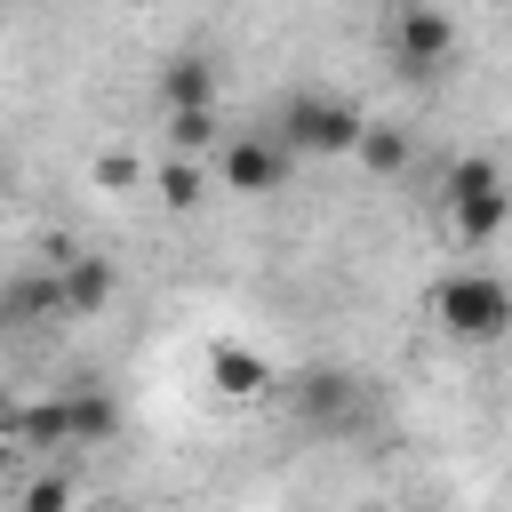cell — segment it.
I'll use <instances>...</instances> for the list:
<instances>
[{
  "instance_id": "16",
  "label": "cell",
  "mask_w": 512,
  "mask_h": 512,
  "mask_svg": "<svg viewBox=\"0 0 512 512\" xmlns=\"http://www.w3.org/2000/svg\"><path fill=\"white\" fill-rule=\"evenodd\" d=\"M24 512H72V480H64V472H40V480L24 488Z\"/></svg>"
},
{
  "instance_id": "3",
  "label": "cell",
  "mask_w": 512,
  "mask_h": 512,
  "mask_svg": "<svg viewBox=\"0 0 512 512\" xmlns=\"http://www.w3.org/2000/svg\"><path fill=\"white\" fill-rule=\"evenodd\" d=\"M272 136H280L296 160H344V152H360L368 112H360L352 96H288L280 120H272Z\"/></svg>"
},
{
  "instance_id": "8",
  "label": "cell",
  "mask_w": 512,
  "mask_h": 512,
  "mask_svg": "<svg viewBox=\"0 0 512 512\" xmlns=\"http://www.w3.org/2000/svg\"><path fill=\"white\" fill-rule=\"evenodd\" d=\"M296 416H304L312 432H344V424L360 416V384H352L344 368H312V376H296Z\"/></svg>"
},
{
  "instance_id": "2",
  "label": "cell",
  "mask_w": 512,
  "mask_h": 512,
  "mask_svg": "<svg viewBox=\"0 0 512 512\" xmlns=\"http://www.w3.org/2000/svg\"><path fill=\"white\" fill-rule=\"evenodd\" d=\"M432 320H440L456 344H496V336H512V280H496V272H480V264H456V272H440V288H432Z\"/></svg>"
},
{
  "instance_id": "11",
  "label": "cell",
  "mask_w": 512,
  "mask_h": 512,
  "mask_svg": "<svg viewBox=\"0 0 512 512\" xmlns=\"http://www.w3.org/2000/svg\"><path fill=\"white\" fill-rule=\"evenodd\" d=\"M152 192H160V208H168V216H184V208H200V200H208V168H200L192 152H168V160L152 168Z\"/></svg>"
},
{
  "instance_id": "5",
  "label": "cell",
  "mask_w": 512,
  "mask_h": 512,
  "mask_svg": "<svg viewBox=\"0 0 512 512\" xmlns=\"http://www.w3.org/2000/svg\"><path fill=\"white\" fill-rule=\"evenodd\" d=\"M288 168H296V152L272 136V128H248V136H224L216 144V176L232 184V192H288Z\"/></svg>"
},
{
  "instance_id": "15",
  "label": "cell",
  "mask_w": 512,
  "mask_h": 512,
  "mask_svg": "<svg viewBox=\"0 0 512 512\" xmlns=\"http://www.w3.org/2000/svg\"><path fill=\"white\" fill-rule=\"evenodd\" d=\"M96 184H104V192H136V184H144V160H136V152H104V160H96Z\"/></svg>"
},
{
  "instance_id": "12",
  "label": "cell",
  "mask_w": 512,
  "mask_h": 512,
  "mask_svg": "<svg viewBox=\"0 0 512 512\" xmlns=\"http://www.w3.org/2000/svg\"><path fill=\"white\" fill-rule=\"evenodd\" d=\"M40 312H56V320H64V288H56V272H24V280H8V320H16V328H32Z\"/></svg>"
},
{
  "instance_id": "17",
  "label": "cell",
  "mask_w": 512,
  "mask_h": 512,
  "mask_svg": "<svg viewBox=\"0 0 512 512\" xmlns=\"http://www.w3.org/2000/svg\"><path fill=\"white\" fill-rule=\"evenodd\" d=\"M152 512H176V504H152Z\"/></svg>"
},
{
  "instance_id": "13",
  "label": "cell",
  "mask_w": 512,
  "mask_h": 512,
  "mask_svg": "<svg viewBox=\"0 0 512 512\" xmlns=\"http://www.w3.org/2000/svg\"><path fill=\"white\" fill-rule=\"evenodd\" d=\"M368 176H400L408 168V136L400 128H384V120H368V136H360V152H352Z\"/></svg>"
},
{
  "instance_id": "4",
  "label": "cell",
  "mask_w": 512,
  "mask_h": 512,
  "mask_svg": "<svg viewBox=\"0 0 512 512\" xmlns=\"http://www.w3.org/2000/svg\"><path fill=\"white\" fill-rule=\"evenodd\" d=\"M384 56H392L400 80H440L448 56H456L448 8H432V0H392V16H384Z\"/></svg>"
},
{
  "instance_id": "9",
  "label": "cell",
  "mask_w": 512,
  "mask_h": 512,
  "mask_svg": "<svg viewBox=\"0 0 512 512\" xmlns=\"http://www.w3.org/2000/svg\"><path fill=\"white\" fill-rule=\"evenodd\" d=\"M448 208V232L464 240V248H488L496 232H512V176L504 184H480V192H456V200H440Z\"/></svg>"
},
{
  "instance_id": "10",
  "label": "cell",
  "mask_w": 512,
  "mask_h": 512,
  "mask_svg": "<svg viewBox=\"0 0 512 512\" xmlns=\"http://www.w3.org/2000/svg\"><path fill=\"white\" fill-rule=\"evenodd\" d=\"M160 104H168V112H216V64H208V56H168Z\"/></svg>"
},
{
  "instance_id": "7",
  "label": "cell",
  "mask_w": 512,
  "mask_h": 512,
  "mask_svg": "<svg viewBox=\"0 0 512 512\" xmlns=\"http://www.w3.org/2000/svg\"><path fill=\"white\" fill-rule=\"evenodd\" d=\"M56 288H64V320H96V312L120 296V272H112L104 256H88V248H64Z\"/></svg>"
},
{
  "instance_id": "1",
  "label": "cell",
  "mask_w": 512,
  "mask_h": 512,
  "mask_svg": "<svg viewBox=\"0 0 512 512\" xmlns=\"http://www.w3.org/2000/svg\"><path fill=\"white\" fill-rule=\"evenodd\" d=\"M8 432L32 440V448H104V440L120 432V408H112V392H96V384H64V392L16 408Z\"/></svg>"
},
{
  "instance_id": "6",
  "label": "cell",
  "mask_w": 512,
  "mask_h": 512,
  "mask_svg": "<svg viewBox=\"0 0 512 512\" xmlns=\"http://www.w3.org/2000/svg\"><path fill=\"white\" fill-rule=\"evenodd\" d=\"M200 368H208V392H216V400H232V408H248V400H264V392L280 384V368H272L256 344H240V336H216Z\"/></svg>"
},
{
  "instance_id": "14",
  "label": "cell",
  "mask_w": 512,
  "mask_h": 512,
  "mask_svg": "<svg viewBox=\"0 0 512 512\" xmlns=\"http://www.w3.org/2000/svg\"><path fill=\"white\" fill-rule=\"evenodd\" d=\"M216 144V112H168V152H208Z\"/></svg>"
}]
</instances>
